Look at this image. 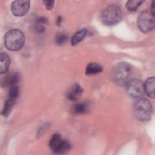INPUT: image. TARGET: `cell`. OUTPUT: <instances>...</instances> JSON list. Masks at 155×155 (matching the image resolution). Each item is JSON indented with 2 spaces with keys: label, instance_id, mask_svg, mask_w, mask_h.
I'll return each mask as SVG.
<instances>
[{
  "label": "cell",
  "instance_id": "obj_1",
  "mask_svg": "<svg viewBox=\"0 0 155 155\" xmlns=\"http://www.w3.org/2000/svg\"><path fill=\"white\" fill-rule=\"evenodd\" d=\"M131 73V65L126 62L116 64L111 70V78L113 81L119 86H124L130 80Z\"/></svg>",
  "mask_w": 155,
  "mask_h": 155
},
{
  "label": "cell",
  "instance_id": "obj_2",
  "mask_svg": "<svg viewBox=\"0 0 155 155\" xmlns=\"http://www.w3.org/2000/svg\"><path fill=\"white\" fill-rule=\"evenodd\" d=\"M25 42L24 33L18 29H12L7 31L4 37V45L6 48L12 51L19 50Z\"/></svg>",
  "mask_w": 155,
  "mask_h": 155
},
{
  "label": "cell",
  "instance_id": "obj_3",
  "mask_svg": "<svg viewBox=\"0 0 155 155\" xmlns=\"http://www.w3.org/2000/svg\"><path fill=\"white\" fill-rule=\"evenodd\" d=\"M134 112L136 117L141 122L151 119L153 114V107L150 102L145 98H139L135 102Z\"/></svg>",
  "mask_w": 155,
  "mask_h": 155
},
{
  "label": "cell",
  "instance_id": "obj_4",
  "mask_svg": "<svg viewBox=\"0 0 155 155\" xmlns=\"http://www.w3.org/2000/svg\"><path fill=\"white\" fill-rule=\"evenodd\" d=\"M122 12L120 7L113 4L106 7L101 13L102 22L107 25L116 24L121 21Z\"/></svg>",
  "mask_w": 155,
  "mask_h": 155
},
{
  "label": "cell",
  "instance_id": "obj_5",
  "mask_svg": "<svg viewBox=\"0 0 155 155\" xmlns=\"http://www.w3.org/2000/svg\"><path fill=\"white\" fill-rule=\"evenodd\" d=\"M137 24L139 29L144 33L152 31L155 25L154 15L150 11H142L138 16Z\"/></svg>",
  "mask_w": 155,
  "mask_h": 155
},
{
  "label": "cell",
  "instance_id": "obj_6",
  "mask_svg": "<svg viewBox=\"0 0 155 155\" xmlns=\"http://www.w3.org/2000/svg\"><path fill=\"white\" fill-rule=\"evenodd\" d=\"M50 149L56 154H63L71 148V143L67 140L63 139L59 133L54 134L49 142Z\"/></svg>",
  "mask_w": 155,
  "mask_h": 155
},
{
  "label": "cell",
  "instance_id": "obj_7",
  "mask_svg": "<svg viewBox=\"0 0 155 155\" xmlns=\"http://www.w3.org/2000/svg\"><path fill=\"white\" fill-rule=\"evenodd\" d=\"M125 85L127 94L133 98H140L144 94V84L139 79H130Z\"/></svg>",
  "mask_w": 155,
  "mask_h": 155
},
{
  "label": "cell",
  "instance_id": "obj_8",
  "mask_svg": "<svg viewBox=\"0 0 155 155\" xmlns=\"http://www.w3.org/2000/svg\"><path fill=\"white\" fill-rule=\"evenodd\" d=\"M30 2L29 1L17 0L12 2L11 11L16 16H25L29 11Z\"/></svg>",
  "mask_w": 155,
  "mask_h": 155
},
{
  "label": "cell",
  "instance_id": "obj_9",
  "mask_svg": "<svg viewBox=\"0 0 155 155\" xmlns=\"http://www.w3.org/2000/svg\"><path fill=\"white\" fill-rule=\"evenodd\" d=\"M83 93V89L78 84H75L67 92L66 96L70 101H76Z\"/></svg>",
  "mask_w": 155,
  "mask_h": 155
},
{
  "label": "cell",
  "instance_id": "obj_10",
  "mask_svg": "<svg viewBox=\"0 0 155 155\" xmlns=\"http://www.w3.org/2000/svg\"><path fill=\"white\" fill-rule=\"evenodd\" d=\"M154 90H155V79L154 77H149L145 81L144 84V91L147 94L151 97H154Z\"/></svg>",
  "mask_w": 155,
  "mask_h": 155
},
{
  "label": "cell",
  "instance_id": "obj_11",
  "mask_svg": "<svg viewBox=\"0 0 155 155\" xmlns=\"http://www.w3.org/2000/svg\"><path fill=\"white\" fill-rule=\"evenodd\" d=\"M10 59L9 56L5 53H1L0 55V73L3 74L7 72L9 68Z\"/></svg>",
  "mask_w": 155,
  "mask_h": 155
},
{
  "label": "cell",
  "instance_id": "obj_12",
  "mask_svg": "<svg viewBox=\"0 0 155 155\" xmlns=\"http://www.w3.org/2000/svg\"><path fill=\"white\" fill-rule=\"evenodd\" d=\"M103 71V67L96 62L89 63L85 68V73L87 75L96 74Z\"/></svg>",
  "mask_w": 155,
  "mask_h": 155
},
{
  "label": "cell",
  "instance_id": "obj_13",
  "mask_svg": "<svg viewBox=\"0 0 155 155\" xmlns=\"http://www.w3.org/2000/svg\"><path fill=\"white\" fill-rule=\"evenodd\" d=\"M87 30L86 28L81 29L74 34L71 39V43L72 45H75L79 44L86 36Z\"/></svg>",
  "mask_w": 155,
  "mask_h": 155
},
{
  "label": "cell",
  "instance_id": "obj_14",
  "mask_svg": "<svg viewBox=\"0 0 155 155\" xmlns=\"http://www.w3.org/2000/svg\"><path fill=\"white\" fill-rule=\"evenodd\" d=\"M19 74L17 73H14L11 74H9L4 79V81L2 82V84H4V85H9L12 86L14 85H16L19 81Z\"/></svg>",
  "mask_w": 155,
  "mask_h": 155
},
{
  "label": "cell",
  "instance_id": "obj_15",
  "mask_svg": "<svg viewBox=\"0 0 155 155\" xmlns=\"http://www.w3.org/2000/svg\"><path fill=\"white\" fill-rule=\"evenodd\" d=\"M14 104H15L14 99L9 98L5 101L2 111V114L4 117H7L11 113L13 108Z\"/></svg>",
  "mask_w": 155,
  "mask_h": 155
},
{
  "label": "cell",
  "instance_id": "obj_16",
  "mask_svg": "<svg viewBox=\"0 0 155 155\" xmlns=\"http://www.w3.org/2000/svg\"><path fill=\"white\" fill-rule=\"evenodd\" d=\"M88 109V105L86 103H78L74 105L73 107V112L76 114H84Z\"/></svg>",
  "mask_w": 155,
  "mask_h": 155
},
{
  "label": "cell",
  "instance_id": "obj_17",
  "mask_svg": "<svg viewBox=\"0 0 155 155\" xmlns=\"http://www.w3.org/2000/svg\"><path fill=\"white\" fill-rule=\"evenodd\" d=\"M143 2H144L143 1H139V0L128 1L126 3V7L130 11H135L141 5V4Z\"/></svg>",
  "mask_w": 155,
  "mask_h": 155
},
{
  "label": "cell",
  "instance_id": "obj_18",
  "mask_svg": "<svg viewBox=\"0 0 155 155\" xmlns=\"http://www.w3.org/2000/svg\"><path fill=\"white\" fill-rule=\"evenodd\" d=\"M67 38H68V36H67L66 34L62 32H59L57 33L55 36V41L57 44L62 45L66 42V41L67 40Z\"/></svg>",
  "mask_w": 155,
  "mask_h": 155
},
{
  "label": "cell",
  "instance_id": "obj_19",
  "mask_svg": "<svg viewBox=\"0 0 155 155\" xmlns=\"http://www.w3.org/2000/svg\"><path fill=\"white\" fill-rule=\"evenodd\" d=\"M19 96V88L17 85L10 87L9 88V98L12 99H16Z\"/></svg>",
  "mask_w": 155,
  "mask_h": 155
},
{
  "label": "cell",
  "instance_id": "obj_20",
  "mask_svg": "<svg viewBox=\"0 0 155 155\" xmlns=\"http://www.w3.org/2000/svg\"><path fill=\"white\" fill-rule=\"evenodd\" d=\"M35 30L39 33H42L45 31V27L44 25H42L41 24H39L38 22H36L35 26Z\"/></svg>",
  "mask_w": 155,
  "mask_h": 155
},
{
  "label": "cell",
  "instance_id": "obj_21",
  "mask_svg": "<svg viewBox=\"0 0 155 155\" xmlns=\"http://www.w3.org/2000/svg\"><path fill=\"white\" fill-rule=\"evenodd\" d=\"M43 2L45 4V6L48 10H51L53 8L54 1H43Z\"/></svg>",
  "mask_w": 155,
  "mask_h": 155
},
{
  "label": "cell",
  "instance_id": "obj_22",
  "mask_svg": "<svg viewBox=\"0 0 155 155\" xmlns=\"http://www.w3.org/2000/svg\"><path fill=\"white\" fill-rule=\"evenodd\" d=\"M36 22L44 25H45V24L48 23V19L45 17L41 16V17H39V18H38L37 19Z\"/></svg>",
  "mask_w": 155,
  "mask_h": 155
},
{
  "label": "cell",
  "instance_id": "obj_23",
  "mask_svg": "<svg viewBox=\"0 0 155 155\" xmlns=\"http://www.w3.org/2000/svg\"><path fill=\"white\" fill-rule=\"evenodd\" d=\"M62 21V16H59L58 17V18H57V20H56V25H58V26H59V25H61Z\"/></svg>",
  "mask_w": 155,
  "mask_h": 155
}]
</instances>
